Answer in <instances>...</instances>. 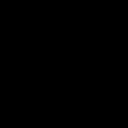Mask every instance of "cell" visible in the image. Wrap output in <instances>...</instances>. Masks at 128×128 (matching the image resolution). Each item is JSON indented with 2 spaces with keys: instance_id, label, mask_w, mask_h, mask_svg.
Listing matches in <instances>:
<instances>
[]
</instances>
